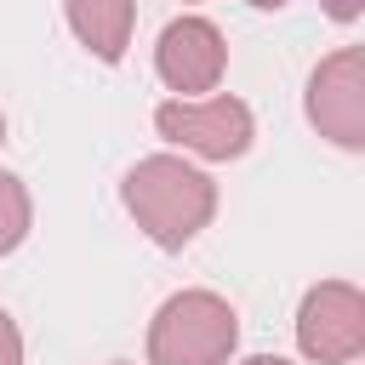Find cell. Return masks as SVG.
Returning <instances> with one entry per match:
<instances>
[{
	"mask_svg": "<svg viewBox=\"0 0 365 365\" xmlns=\"http://www.w3.org/2000/svg\"><path fill=\"white\" fill-rule=\"evenodd\" d=\"M120 200H125V211L137 217V228H143L160 251H182V245L211 222V211H217V182H211L200 165L177 160V154H148V160H137V165L125 171Z\"/></svg>",
	"mask_w": 365,
	"mask_h": 365,
	"instance_id": "1",
	"label": "cell"
},
{
	"mask_svg": "<svg viewBox=\"0 0 365 365\" xmlns=\"http://www.w3.org/2000/svg\"><path fill=\"white\" fill-rule=\"evenodd\" d=\"M240 348V314L217 291H177L148 319V365H228Z\"/></svg>",
	"mask_w": 365,
	"mask_h": 365,
	"instance_id": "2",
	"label": "cell"
},
{
	"mask_svg": "<svg viewBox=\"0 0 365 365\" xmlns=\"http://www.w3.org/2000/svg\"><path fill=\"white\" fill-rule=\"evenodd\" d=\"M154 131L200 160H240L257 137V120L240 97H171L154 108Z\"/></svg>",
	"mask_w": 365,
	"mask_h": 365,
	"instance_id": "3",
	"label": "cell"
},
{
	"mask_svg": "<svg viewBox=\"0 0 365 365\" xmlns=\"http://www.w3.org/2000/svg\"><path fill=\"white\" fill-rule=\"evenodd\" d=\"M308 125L319 137H331L336 148L359 154L365 148V51L359 46H342L331 51L314 74H308Z\"/></svg>",
	"mask_w": 365,
	"mask_h": 365,
	"instance_id": "4",
	"label": "cell"
},
{
	"mask_svg": "<svg viewBox=\"0 0 365 365\" xmlns=\"http://www.w3.org/2000/svg\"><path fill=\"white\" fill-rule=\"evenodd\" d=\"M297 348L314 365H348L365 354V297L348 279H319L297 308Z\"/></svg>",
	"mask_w": 365,
	"mask_h": 365,
	"instance_id": "5",
	"label": "cell"
},
{
	"mask_svg": "<svg viewBox=\"0 0 365 365\" xmlns=\"http://www.w3.org/2000/svg\"><path fill=\"white\" fill-rule=\"evenodd\" d=\"M228 68V40L211 17H177L165 23L160 46H154V74L177 91V97H200V91H217Z\"/></svg>",
	"mask_w": 365,
	"mask_h": 365,
	"instance_id": "6",
	"label": "cell"
},
{
	"mask_svg": "<svg viewBox=\"0 0 365 365\" xmlns=\"http://www.w3.org/2000/svg\"><path fill=\"white\" fill-rule=\"evenodd\" d=\"M74 40L97 57V63H120L137 29V0H63Z\"/></svg>",
	"mask_w": 365,
	"mask_h": 365,
	"instance_id": "7",
	"label": "cell"
},
{
	"mask_svg": "<svg viewBox=\"0 0 365 365\" xmlns=\"http://www.w3.org/2000/svg\"><path fill=\"white\" fill-rule=\"evenodd\" d=\"M29 222H34L29 188H23L11 171H0V257H6V251H17V245L29 240Z\"/></svg>",
	"mask_w": 365,
	"mask_h": 365,
	"instance_id": "8",
	"label": "cell"
},
{
	"mask_svg": "<svg viewBox=\"0 0 365 365\" xmlns=\"http://www.w3.org/2000/svg\"><path fill=\"white\" fill-rule=\"evenodd\" d=\"M0 365H23V331L6 308H0Z\"/></svg>",
	"mask_w": 365,
	"mask_h": 365,
	"instance_id": "9",
	"label": "cell"
},
{
	"mask_svg": "<svg viewBox=\"0 0 365 365\" xmlns=\"http://www.w3.org/2000/svg\"><path fill=\"white\" fill-rule=\"evenodd\" d=\"M319 6H325V17H331V23H354V17L365 11V0H319Z\"/></svg>",
	"mask_w": 365,
	"mask_h": 365,
	"instance_id": "10",
	"label": "cell"
},
{
	"mask_svg": "<svg viewBox=\"0 0 365 365\" xmlns=\"http://www.w3.org/2000/svg\"><path fill=\"white\" fill-rule=\"evenodd\" d=\"M240 365H291V359H279V354H251V359H240Z\"/></svg>",
	"mask_w": 365,
	"mask_h": 365,
	"instance_id": "11",
	"label": "cell"
},
{
	"mask_svg": "<svg viewBox=\"0 0 365 365\" xmlns=\"http://www.w3.org/2000/svg\"><path fill=\"white\" fill-rule=\"evenodd\" d=\"M245 6H257V11H279L285 0H245Z\"/></svg>",
	"mask_w": 365,
	"mask_h": 365,
	"instance_id": "12",
	"label": "cell"
},
{
	"mask_svg": "<svg viewBox=\"0 0 365 365\" xmlns=\"http://www.w3.org/2000/svg\"><path fill=\"white\" fill-rule=\"evenodd\" d=\"M0 143H6V114H0Z\"/></svg>",
	"mask_w": 365,
	"mask_h": 365,
	"instance_id": "13",
	"label": "cell"
},
{
	"mask_svg": "<svg viewBox=\"0 0 365 365\" xmlns=\"http://www.w3.org/2000/svg\"><path fill=\"white\" fill-rule=\"evenodd\" d=\"M114 365H125V359H114Z\"/></svg>",
	"mask_w": 365,
	"mask_h": 365,
	"instance_id": "14",
	"label": "cell"
},
{
	"mask_svg": "<svg viewBox=\"0 0 365 365\" xmlns=\"http://www.w3.org/2000/svg\"><path fill=\"white\" fill-rule=\"evenodd\" d=\"M348 365H354V359H348Z\"/></svg>",
	"mask_w": 365,
	"mask_h": 365,
	"instance_id": "15",
	"label": "cell"
}]
</instances>
